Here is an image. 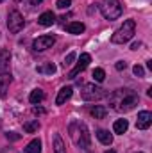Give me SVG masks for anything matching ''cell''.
<instances>
[{"mask_svg":"<svg viewBox=\"0 0 152 153\" xmlns=\"http://www.w3.org/2000/svg\"><path fill=\"white\" fill-rule=\"evenodd\" d=\"M140 102V96L132 89H116L109 94V107L116 112H129Z\"/></svg>","mask_w":152,"mask_h":153,"instance_id":"1","label":"cell"},{"mask_svg":"<svg viewBox=\"0 0 152 153\" xmlns=\"http://www.w3.org/2000/svg\"><path fill=\"white\" fill-rule=\"evenodd\" d=\"M93 80L95 82H104V78H106V71L102 70V68H97V70H93Z\"/></svg>","mask_w":152,"mask_h":153,"instance_id":"23","label":"cell"},{"mask_svg":"<svg viewBox=\"0 0 152 153\" xmlns=\"http://www.w3.org/2000/svg\"><path fill=\"white\" fill-rule=\"evenodd\" d=\"M138 153H141V152H138Z\"/></svg>","mask_w":152,"mask_h":153,"instance_id":"35","label":"cell"},{"mask_svg":"<svg viewBox=\"0 0 152 153\" xmlns=\"http://www.w3.org/2000/svg\"><path fill=\"white\" fill-rule=\"evenodd\" d=\"M16 2H22V0H16Z\"/></svg>","mask_w":152,"mask_h":153,"instance_id":"34","label":"cell"},{"mask_svg":"<svg viewBox=\"0 0 152 153\" xmlns=\"http://www.w3.org/2000/svg\"><path fill=\"white\" fill-rule=\"evenodd\" d=\"M72 94H74V89H72L70 85L61 87V91H59V94H57V98H56V105H63L66 100L72 98Z\"/></svg>","mask_w":152,"mask_h":153,"instance_id":"11","label":"cell"},{"mask_svg":"<svg viewBox=\"0 0 152 153\" xmlns=\"http://www.w3.org/2000/svg\"><path fill=\"white\" fill-rule=\"evenodd\" d=\"M114 68H116L118 71H122V70H125V68H127V62H125V61H118V62L114 64Z\"/></svg>","mask_w":152,"mask_h":153,"instance_id":"28","label":"cell"},{"mask_svg":"<svg viewBox=\"0 0 152 153\" xmlns=\"http://www.w3.org/2000/svg\"><path fill=\"white\" fill-rule=\"evenodd\" d=\"M36 71H38V73H43V75H54V73L57 71V68H56L52 62H47V64H43V66H38Z\"/></svg>","mask_w":152,"mask_h":153,"instance_id":"19","label":"cell"},{"mask_svg":"<svg viewBox=\"0 0 152 153\" xmlns=\"http://www.w3.org/2000/svg\"><path fill=\"white\" fill-rule=\"evenodd\" d=\"M25 153H41V141H39V139H32V141L27 144Z\"/></svg>","mask_w":152,"mask_h":153,"instance_id":"21","label":"cell"},{"mask_svg":"<svg viewBox=\"0 0 152 153\" xmlns=\"http://www.w3.org/2000/svg\"><path fill=\"white\" fill-rule=\"evenodd\" d=\"M140 46H141V43H134V45H132V46H131V48H132V50H138V48H140Z\"/></svg>","mask_w":152,"mask_h":153,"instance_id":"31","label":"cell"},{"mask_svg":"<svg viewBox=\"0 0 152 153\" xmlns=\"http://www.w3.org/2000/svg\"><path fill=\"white\" fill-rule=\"evenodd\" d=\"M106 153H116V152H114V150H108Z\"/></svg>","mask_w":152,"mask_h":153,"instance_id":"32","label":"cell"},{"mask_svg":"<svg viewBox=\"0 0 152 153\" xmlns=\"http://www.w3.org/2000/svg\"><path fill=\"white\" fill-rule=\"evenodd\" d=\"M38 23L41 27H50V25H54V23H56V14H54L52 11H45V13L38 18Z\"/></svg>","mask_w":152,"mask_h":153,"instance_id":"12","label":"cell"},{"mask_svg":"<svg viewBox=\"0 0 152 153\" xmlns=\"http://www.w3.org/2000/svg\"><path fill=\"white\" fill-rule=\"evenodd\" d=\"M90 114L93 116L95 119H104L106 114H108V109L102 107V105H93V107L90 109Z\"/></svg>","mask_w":152,"mask_h":153,"instance_id":"15","label":"cell"},{"mask_svg":"<svg viewBox=\"0 0 152 153\" xmlns=\"http://www.w3.org/2000/svg\"><path fill=\"white\" fill-rule=\"evenodd\" d=\"M43 100H45V93H43L41 89H34V91L29 94V102L34 103V105L39 103V102H43Z\"/></svg>","mask_w":152,"mask_h":153,"instance_id":"20","label":"cell"},{"mask_svg":"<svg viewBox=\"0 0 152 153\" xmlns=\"http://www.w3.org/2000/svg\"><path fill=\"white\" fill-rule=\"evenodd\" d=\"M5 137H7L9 141H18L22 135H20V134H14V132H7V134H5Z\"/></svg>","mask_w":152,"mask_h":153,"instance_id":"27","label":"cell"},{"mask_svg":"<svg viewBox=\"0 0 152 153\" xmlns=\"http://www.w3.org/2000/svg\"><path fill=\"white\" fill-rule=\"evenodd\" d=\"M132 71H134V75H136V76H143V75H145V70H143L140 64H136V66L132 68Z\"/></svg>","mask_w":152,"mask_h":153,"instance_id":"26","label":"cell"},{"mask_svg":"<svg viewBox=\"0 0 152 153\" xmlns=\"http://www.w3.org/2000/svg\"><path fill=\"white\" fill-rule=\"evenodd\" d=\"M81 96L86 102H99L104 96H108V91L99 87V85H95V84H84L82 89H81Z\"/></svg>","mask_w":152,"mask_h":153,"instance_id":"4","label":"cell"},{"mask_svg":"<svg viewBox=\"0 0 152 153\" xmlns=\"http://www.w3.org/2000/svg\"><path fill=\"white\" fill-rule=\"evenodd\" d=\"M56 5H57V9H68L72 5V0H57Z\"/></svg>","mask_w":152,"mask_h":153,"instance_id":"24","label":"cell"},{"mask_svg":"<svg viewBox=\"0 0 152 153\" xmlns=\"http://www.w3.org/2000/svg\"><path fill=\"white\" fill-rule=\"evenodd\" d=\"M75 52H70V53H68V55H66V59H65V68H66V66H70V64H72V62H74V61H75Z\"/></svg>","mask_w":152,"mask_h":153,"instance_id":"25","label":"cell"},{"mask_svg":"<svg viewBox=\"0 0 152 153\" xmlns=\"http://www.w3.org/2000/svg\"><path fill=\"white\" fill-rule=\"evenodd\" d=\"M52 144H54V153H66V146H65V143H63L59 134H54Z\"/></svg>","mask_w":152,"mask_h":153,"instance_id":"14","label":"cell"},{"mask_svg":"<svg viewBox=\"0 0 152 153\" xmlns=\"http://www.w3.org/2000/svg\"><path fill=\"white\" fill-rule=\"evenodd\" d=\"M127 128H129V121H127V119H116L114 125H113L114 134H125Z\"/></svg>","mask_w":152,"mask_h":153,"instance_id":"17","label":"cell"},{"mask_svg":"<svg viewBox=\"0 0 152 153\" xmlns=\"http://www.w3.org/2000/svg\"><path fill=\"white\" fill-rule=\"evenodd\" d=\"M9 62H11V52L7 48H0V73L7 71Z\"/></svg>","mask_w":152,"mask_h":153,"instance_id":"13","label":"cell"},{"mask_svg":"<svg viewBox=\"0 0 152 153\" xmlns=\"http://www.w3.org/2000/svg\"><path fill=\"white\" fill-rule=\"evenodd\" d=\"M38 128H39V121H38V119H32V121L23 123V130H25L27 134H34Z\"/></svg>","mask_w":152,"mask_h":153,"instance_id":"22","label":"cell"},{"mask_svg":"<svg viewBox=\"0 0 152 153\" xmlns=\"http://www.w3.org/2000/svg\"><path fill=\"white\" fill-rule=\"evenodd\" d=\"M91 62V55L90 53H81V57H79V62H77V66L68 73V78H75L81 71H84L86 68H88V64Z\"/></svg>","mask_w":152,"mask_h":153,"instance_id":"8","label":"cell"},{"mask_svg":"<svg viewBox=\"0 0 152 153\" xmlns=\"http://www.w3.org/2000/svg\"><path fill=\"white\" fill-rule=\"evenodd\" d=\"M2 2H4V0H0V4H2Z\"/></svg>","mask_w":152,"mask_h":153,"instance_id":"33","label":"cell"},{"mask_svg":"<svg viewBox=\"0 0 152 153\" xmlns=\"http://www.w3.org/2000/svg\"><path fill=\"white\" fill-rule=\"evenodd\" d=\"M75 128H77V132L70 126V132H72V139H74V143H75L81 150L90 148V134H88L86 125H84V123H77L75 121Z\"/></svg>","mask_w":152,"mask_h":153,"instance_id":"3","label":"cell"},{"mask_svg":"<svg viewBox=\"0 0 152 153\" xmlns=\"http://www.w3.org/2000/svg\"><path fill=\"white\" fill-rule=\"evenodd\" d=\"M23 25H25V20H23L22 13L16 11V9L9 11V14H7V29H9V32L18 34L23 29Z\"/></svg>","mask_w":152,"mask_h":153,"instance_id":"6","label":"cell"},{"mask_svg":"<svg viewBox=\"0 0 152 153\" xmlns=\"http://www.w3.org/2000/svg\"><path fill=\"white\" fill-rule=\"evenodd\" d=\"M150 125H152V112H149V111H141V112L138 114V119H136V128L147 130Z\"/></svg>","mask_w":152,"mask_h":153,"instance_id":"9","label":"cell"},{"mask_svg":"<svg viewBox=\"0 0 152 153\" xmlns=\"http://www.w3.org/2000/svg\"><path fill=\"white\" fill-rule=\"evenodd\" d=\"M54 43H56V36L45 34V36H39V38L34 39V43H32V48H34L36 52H45V50L52 48V46H54Z\"/></svg>","mask_w":152,"mask_h":153,"instance_id":"7","label":"cell"},{"mask_svg":"<svg viewBox=\"0 0 152 153\" xmlns=\"http://www.w3.org/2000/svg\"><path fill=\"white\" fill-rule=\"evenodd\" d=\"M100 11L106 20H116L122 14V4H120V0H102Z\"/></svg>","mask_w":152,"mask_h":153,"instance_id":"5","label":"cell"},{"mask_svg":"<svg viewBox=\"0 0 152 153\" xmlns=\"http://www.w3.org/2000/svg\"><path fill=\"white\" fill-rule=\"evenodd\" d=\"M134 32H136V22L134 20H125L123 25L111 36V41H113L114 45H123V43H127V41L132 39Z\"/></svg>","mask_w":152,"mask_h":153,"instance_id":"2","label":"cell"},{"mask_svg":"<svg viewBox=\"0 0 152 153\" xmlns=\"http://www.w3.org/2000/svg\"><path fill=\"white\" fill-rule=\"evenodd\" d=\"M29 2H31V5H38V4L43 2V0H29Z\"/></svg>","mask_w":152,"mask_h":153,"instance_id":"30","label":"cell"},{"mask_svg":"<svg viewBox=\"0 0 152 153\" xmlns=\"http://www.w3.org/2000/svg\"><path fill=\"white\" fill-rule=\"evenodd\" d=\"M11 73H7V71H2L0 73V96L4 98L5 94H7V91H9V85H11Z\"/></svg>","mask_w":152,"mask_h":153,"instance_id":"10","label":"cell"},{"mask_svg":"<svg viewBox=\"0 0 152 153\" xmlns=\"http://www.w3.org/2000/svg\"><path fill=\"white\" fill-rule=\"evenodd\" d=\"M32 112H34L36 116H43V114H45V109H41V107H34V109H32Z\"/></svg>","mask_w":152,"mask_h":153,"instance_id":"29","label":"cell"},{"mask_svg":"<svg viewBox=\"0 0 152 153\" xmlns=\"http://www.w3.org/2000/svg\"><path fill=\"white\" fill-rule=\"evenodd\" d=\"M97 137H99V141H100L102 144H106V146H109V144L113 143V135H111L108 130H99V132H97Z\"/></svg>","mask_w":152,"mask_h":153,"instance_id":"18","label":"cell"},{"mask_svg":"<svg viewBox=\"0 0 152 153\" xmlns=\"http://www.w3.org/2000/svg\"><path fill=\"white\" fill-rule=\"evenodd\" d=\"M84 29H86V27H84V23H81V22H72V23L66 25V30H68L70 34H75V36L77 34H82Z\"/></svg>","mask_w":152,"mask_h":153,"instance_id":"16","label":"cell"}]
</instances>
